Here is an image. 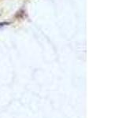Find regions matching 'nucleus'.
I'll return each mask as SVG.
<instances>
[{
    "instance_id": "f257e3e1",
    "label": "nucleus",
    "mask_w": 126,
    "mask_h": 118,
    "mask_svg": "<svg viewBox=\"0 0 126 118\" xmlns=\"http://www.w3.org/2000/svg\"><path fill=\"white\" fill-rule=\"evenodd\" d=\"M7 24L8 23H6V22H3V23H1V24H0V28H1V27H2L4 25H7Z\"/></svg>"
}]
</instances>
